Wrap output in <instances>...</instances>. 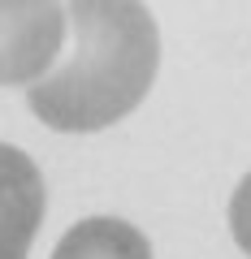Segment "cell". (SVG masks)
I'll return each instance as SVG.
<instances>
[{
  "label": "cell",
  "mask_w": 251,
  "mask_h": 259,
  "mask_svg": "<svg viewBox=\"0 0 251 259\" xmlns=\"http://www.w3.org/2000/svg\"><path fill=\"white\" fill-rule=\"evenodd\" d=\"M230 233L238 242V250L251 259V173L234 186V199H230Z\"/></svg>",
  "instance_id": "5"
},
{
  "label": "cell",
  "mask_w": 251,
  "mask_h": 259,
  "mask_svg": "<svg viewBox=\"0 0 251 259\" xmlns=\"http://www.w3.org/2000/svg\"><path fill=\"white\" fill-rule=\"evenodd\" d=\"M52 259H152V242L121 216H87L61 233Z\"/></svg>",
  "instance_id": "4"
},
{
  "label": "cell",
  "mask_w": 251,
  "mask_h": 259,
  "mask_svg": "<svg viewBox=\"0 0 251 259\" xmlns=\"http://www.w3.org/2000/svg\"><path fill=\"white\" fill-rule=\"evenodd\" d=\"M74 52L48 78L26 87V104L48 130L95 134L143 104L156 82L160 30L148 5L134 0H78L65 5Z\"/></svg>",
  "instance_id": "1"
},
{
  "label": "cell",
  "mask_w": 251,
  "mask_h": 259,
  "mask_svg": "<svg viewBox=\"0 0 251 259\" xmlns=\"http://www.w3.org/2000/svg\"><path fill=\"white\" fill-rule=\"evenodd\" d=\"M44 177L39 164L13 143H0V259H26L44 225Z\"/></svg>",
  "instance_id": "3"
},
{
  "label": "cell",
  "mask_w": 251,
  "mask_h": 259,
  "mask_svg": "<svg viewBox=\"0 0 251 259\" xmlns=\"http://www.w3.org/2000/svg\"><path fill=\"white\" fill-rule=\"evenodd\" d=\"M65 35V5L0 0V87H35L48 78Z\"/></svg>",
  "instance_id": "2"
}]
</instances>
